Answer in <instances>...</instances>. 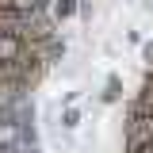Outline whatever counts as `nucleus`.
Returning a JSON list of instances; mask_svg holds the SVG:
<instances>
[{
    "mask_svg": "<svg viewBox=\"0 0 153 153\" xmlns=\"http://www.w3.org/2000/svg\"><path fill=\"white\" fill-rule=\"evenodd\" d=\"M149 142H153V115H146V111L134 107L130 119H126V153L142 149V146H149Z\"/></svg>",
    "mask_w": 153,
    "mask_h": 153,
    "instance_id": "nucleus-1",
    "label": "nucleus"
},
{
    "mask_svg": "<svg viewBox=\"0 0 153 153\" xmlns=\"http://www.w3.org/2000/svg\"><path fill=\"white\" fill-rule=\"evenodd\" d=\"M23 54H27V42L16 38V35H4V31H0V65H4V61H19Z\"/></svg>",
    "mask_w": 153,
    "mask_h": 153,
    "instance_id": "nucleus-2",
    "label": "nucleus"
},
{
    "mask_svg": "<svg viewBox=\"0 0 153 153\" xmlns=\"http://www.w3.org/2000/svg\"><path fill=\"white\" fill-rule=\"evenodd\" d=\"M46 12H50V19H54V23L73 19L76 12H80V0H46Z\"/></svg>",
    "mask_w": 153,
    "mask_h": 153,
    "instance_id": "nucleus-3",
    "label": "nucleus"
},
{
    "mask_svg": "<svg viewBox=\"0 0 153 153\" xmlns=\"http://www.w3.org/2000/svg\"><path fill=\"white\" fill-rule=\"evenodd\" d=\"M134 107H138V111H146V115H153V80H146V88L138 92Z\"/></svg>",
    "mask_w": 153,
    "mask_h": 153,
    "instance_id": "nucleus-4",
    "label": "nucleus"
},
{
    "mask_svg": "<svg viewBox=\"0 0 153 153\" xmlns=\"http://www.w3.org/2000/svg\"><path fill=\"white\" fill-rule=\"evenodd\" d=\"M61 126H65V130H76V126H80V107L69 103V107L61 111Z\"/></svg>",
    "mask_w": 153,
    "mask_h": 153,
    "instance_id": "nucleus-5",
    "label": "nucleus"
},
{
    "mask_svg": "<svg viewBox=\"0 0 153 153\" xmlns=\"http://www.w3.org/2000/svg\"><path fill=\"white\" fill-rule=\"evenodd\" d=\"M119 96H123V80H119V76H107V84H103V100L115 103Z\"/></svg>",
    "mask_w": 153,
    "mask_h": 153,
    "instance_id": "nucleus-6",
    "label": "nucleus"
},
{
    "mask_svg": "<svg viewBox=\"0 0 153 153\" xmlns=\"http://www.w3.org/2000/svg\"><path fill=\"white\" fill-rule=\"evenodd\" d=\"M142 61H146V65H153V42H146V46H142Z\"/></svg>",
    "mask_w": 153,
    "mask_h": 153,
    "instance_id": "nucleus-7",
    "label": "nucleus"
}]
</instances>
